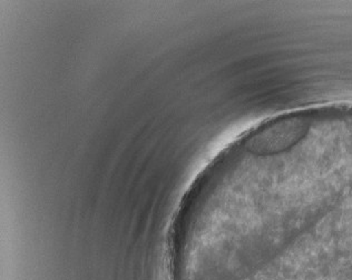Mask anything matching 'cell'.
<instances>
[{
	"label": "cell",
	"mask_w": 352,
	"mask_h": 280,
	"mask_svg": "<svg viewBox=\"0 0 352 280\" xmlns=\"http://www.w3.org/2000/svg\"><path fill=\"white\" fill-rule=\"evenodd\" d=\"M253 280H352V242L272 264Z\"/></svg>",
	"instance_id": "6da1fadb"
}]
</instances>
